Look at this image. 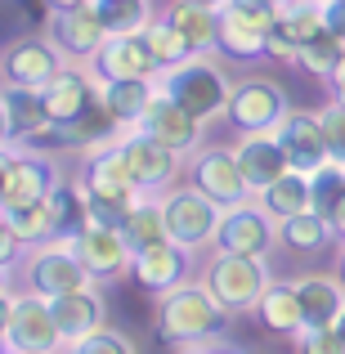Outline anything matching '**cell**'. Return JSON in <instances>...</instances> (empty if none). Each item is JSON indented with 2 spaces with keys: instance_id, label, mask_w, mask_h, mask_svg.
<instances>
[{
  "instance_id": "14",
  "label": "cell",
  "mask_w": 345,
  "mask_h": 354,
  "mask_svg": "<svg viewBox=\"0 0 345 354\" xmlns=\"http://www.w3.org/2000/svg\"><path fill=\"white\" fill-rule=\"evenodd\" d=\"M45 36L59 45V54L68 63L90 68L113 32H108V23L95 14V5H81V9H50V14H45Z\"/></svg>"
},
{
  "instance_id": "7",
  "label": "cell",
  "mask_w": 345,
  "mask_h": 354,
  "mask_svg": "<svg viewBox=\"0 0 345 354\" xmlns=\"http://www.w3.org/2000/svg\"><path fill=\"white\" fill-rule=\"evenodd\" d=\"M63 184V166L41 148H5V175H0V207H32L45 202Z\"/></svg>"
},
{
  "instance_id": "19",
  "label": "cell",
  "mask_w": 345,
  "mask_h": 354,
  "mask_svg": "<svg viewBox=\"0 0 345 354\" xmlns=\"http://www.w3.org/2000/svg\"><path fill=\"white\" fill-rule=\"evenodd\" d=\"M274 135H278V144H283V153H287V162H292V171L314 175V171H323V166L332 162L328 139H323V121H319V113L292 108Z\"/></svg>"
},
{
  "instance_id": "36",
  "label": "cell",
  "mask_w": 345,
  "mask_h": 354,
  "mask_svg": "<svg viewBox=\"0 0 345 354\" xmlns=\"http://www.w3.org/2000/svg\"><path fill=\"white\" fill-rule=\"evenodd\" d=\"M220 14H229L233 23L251 27V32H260V36H269L274 23H278V5H269V0H225Z\"/></svg>"
},
{
  "instance_id": "44",
  "label": "cell",
  "mask_w": 345,
  "mask_h": 354,
  "mask_svg": "<svg viewBox=\"0 0 345 354\" xmlns=\"http://www.w3.org/2000/svg\"><path fill=\"white\" fill-rule=\"evenodd\" d=\"M337 278H341V287H345V242H341V251H337Z\"/></svg>"
},
{
  "instance_id": "29",
  "label": "cell",
  "mask_w": 345,
  "mask_h": 354,
  "mask_svg": "<svg viewBox=\"0 0 345 354\" xmlns=\"http://www.w3.org/2000/svg\"><path fill=\"white\" fill-rule=\"evenodd\" d=\"M162 14L171 18L184 36H189V45L198 54H216V45H220V9L193 5V0H171Z\"/></svg>"
},
{
  "instance_id": "47",
  "label": "cell",
  "mask_w": 345,
  "mask_h": 354,
  "mask_svg": "<svg viewBox=\"0 0 345 354\" xmlns=\"http://www.w3.org/2000/svg\"><path fill=\"white\" fill-rule=\"evenodd\" d=\"M269 5H278V9H283V5H296V0H269Z\"/></svg>"
},
{
  "instance_id": "6",
  "label": "cell",
  "mask_w": 345,
  "mask_h": 354,
  "mask_svg": "<svg viewBox=\"0 0 345 354\" xmlns=\"http://www.w3.org/2000/svg\"><path fill=\"white\" fill-rule=\"evenodd\" d=\"M274 283L269 256H233V251H211L207 265V287L229 305L233 314H251L265 287Z\"/></svg>"
},
{
  "instance_id": "16",
  "label": "cell",
  "mask_w": 345,
  "mask_h": 354,
  "mask_svg": "<svg viewBox=\"0 0 345 354\" xmlns=\"http://www.w3.org/2000/svg\"><path fill=\"white\" fill-rule=\"evenodd\" d=\"M90 72H95L99 81H148V77H162V63L148 50L144 32H117V36H108V45L95 54Z\"/></svg>"
},
{
  "instance_id": "13",
  "label": "cell",
  "mask_w": 345,
  "mask_h": 354,
  "mask_svg": "<svg viewBox=\"0 0 345 354\" xmlns=\"http://www.w3.org/2000/svg\"><path fill=\"white\" fill-rule=\"evenodd\" d=\"M68 68V59L59 54V45L50 36H36V32H23L5 45L0 54V72H5V86H27V90H45L59 72Z\"/></svg>"
},
{
  "instance_id": "31",
  "label": "cell",
  "mask_w": 345,
  "mask_h": 354,
  "mask_svg": "<svg viewBox=\"0 0 345 354\" xmlns=\"http://www.w3.org/2000/svg\"><path fill=\"white\" fill-rule=\"evenodd\" d=\"M144 41H148V50L157 54V63H162V72H171V68H180V63H189L193 54V45H189V36L180 32V27L171 23L166 14H157L153 23L144 27Z\"/></svg>"
},
{
  "instance_id": "22",
  "label": "cell",
  "mask_w": 345,
  "mask_h": 354,
  "mask_svg": "<svg viewBox=\"0 0 345 354\" xmlns=\"http://www.w3.org/2000/svg\"><path fill=\"white\" fill-rule=\"evenodd\" d=\"M50 305H54V319H59V332L68 337V346H77L81 337L108 328V301H104V292H99V283L63 292V296H54Z\"/></svg>"
},
{
  "instance_id": "3",
  "label": "cell",
  "mask_w": 345,
  "mask_h": 354,
  "mask_svg": "<svg viewBox=\"0 0 345 354\" xmlns=\"http://www.w3.org/2000/svg\"><path fill=\"white\" fill-rule=\"evenodd\" d=\"M5 350L14 354H63L68 337L59 332L50 296L23 287L18 292L14 278H5Z\"/></svg>"
},
{
  "instance_id": "1",
  "label": "cell",
  "mask_w": 345,
  "mask_h": 354,
  "mask_svg": "<svg viewBox=\"0 0 345 354\" xmlns=\"http://www.w3.org/2000/svg\"><path fill=\"white\" fill-rule=\"evenodd\" d=\"M229 314L233 310L207 287V278H202V283L189 278V283H180V287H171V292L157 296L153 328H157V337H162V346L184 354L193 346H207V341L225 337Z\"/></svg>"
},
{
  "instance_id": "17",
  "label": "cell",
  "mask_w": 345,
  "mask_h": 354,
  "mask_svg": "<svg viewBox=\"0 0 345 354\" xmlns=\"http://www.w3.org/2000/svg\"><path fill=\"white\" fill-rule=\"evenodd\" d=\"M41 95H45V108H50L54 126H77V121H86L99 108V77L90 68L68 63Z\"/></svg>"
},
{
  "instance_id": "21",
  "label": "cell",
  "mask_w": 345,
  "mask_h": 354,
  "mask_svg": "<svg viewBox=\"0 0 345 354\" xmlns=\"http://www.w3.org/2000/svg\"><path fill=\"white\" fill-rule=\"evenodd\" d=\"M139 130H148V135L162 139L166 148H175L180 157H189V153H198V148H202V130H207V126H202L193 113H184V108L166 95V90H157V99L148 104Z\"/></svg>"
},
{
  "instance_id": "27",
  "label": "cell",
  "mask_w": 345,
  "mask_h": 354,
  "mask_svg": "<svg viewBox=\"0 0 345 354\" xmlns=\"http://www.w3.org/2000/svg\"><path fill=\"white\" fill-rule=\"evenodd\" d=\"M157 90H162V77H148V81H99V104H104L108 117L126 130V126H139V121H144L148 104L157 99Z\"/></svg>"
},
{
  "instance_id": "20",
  "label": "cell",
  "mask_w": 345,
  "mask_h": 354,
  "mask_svg": "<svg viewBox=\"0 0 345 354\" xmlns=\"http://www.w3.org/2000/svg\"><path fill=\"white\" fill-rule=\"evenodd\" d=\"M0 113H5V148H32L54 126L50 108H45V95L27 90V86H5Z\"/></svg>"
},
{
  "instance_id": "32",
  "label": "cell",
  "mask_w": 345,
  "mask_h": 354,
  "mask_svg": "<svg viewBox=\"0 0 345 354\" xmlns=\"http://www.w3.org/2000/svg\"><path fill=\"white\" fill-rule=\"evenodd\" d=\"M216 54L229 59V63H260V59H269V36H260V32H251V27L233 23L229 14H220V45H216Z\"/></svg>"
},
{
  "instance_id": "46",
  "label": "cell",
  "mask_w": 345,
  "mask_h": 354,
  "mask_svg": "<svg viewBox=\"0 0 345 354\" xmlns=\"http://www.w3.org/2000/svg\"><path fill=\"white\" fill-rule=\"evenodd\" d=\"M337 332H341V341H345V310H341V319H337Z\"/></svg>"
},
{
  "instance_id": "40",
  "label": "cell",
  "mask_w": 345,
  "mask_h": 354,
  "mask_svg": "<svg viewBox=\"0 0 345 354\" xmlns=\"http://www.w3.org/2000/svg\"><path fill=\"white\" fill-rule=\"evenodd\" d=\"M323 27L345 45V0H323Z\"/></svg>"
},
{
  "instance_id": "9",
  "label": "cell",
  "mask_w": 345,
  "mask_h": 354,
  "mask_svg": "<svg viewBox=\"0 0 345 354\" xmlns=\"http://www.w3.org/2000/svg\"><path fill=\"white\" fill-rule=\"evenodd\" d=\"M72 180L81 184V193L104 198V202H121V207H130V202L144 193L135 184V175H130L126 157H121L117 135L104 139V144H95V148H86V153H77V175H72Z\"/></svg>"
},
{
  "instance_id": "2",
  "label": "cell",
  "mask_w": 345,
  "mask_h": 354,
  "mask_svg": "<svg viewBox=\"0 0 345 354\" xmlns=\"http://www.w3.org/2000/svg\"><path fill=\"white\" fill-rule=\"evenodd\" d=\"M162 90L184 108V113H193L202 126H211V121H220L229 113L233 77L225 72V63H220L216 54H193L189 63L162 72Z\"/></svg>"
},
{
  "instance_id": "43",
  "label": "cell",
  "mask_w": 345,
  "mask_h": 354,
  "mask_svg": "<svg viewBox=\"0 0 345 354\" xmlns=\"http://www.w3.org/2000/svg\"><path fill=\"white\" fill-rule=\"evenodd\" d=\"M90 5V0H45V9H81Z\"/></svg>"
},
{
  "instance_id": "48",
  "label": "cell",
  "mask_w": 345,
  "mask_h": 354,
  "mask_svg": "<svg viewBox=\"0 0 345 354\" xmlns=\"http://www.w3.org/2000/svg\"><path fill=\"white\" fill-rule=\"evenodd\" d=\"M341 242H345V225H341Z\"/></svg>"
},
{
  "instance_id": "18",
  "label": "cell",
  "mask_w": 345,
  "mask_h": 354,
  "mask_svg": "<svg viewBox=\"0 0 345 354\" xmlns=\"http://www.w3.org/2000/svg\"><path fill=\"white\" fill-rule=\"evenodd\" d=\"M193 256H198V251L180 247L175 238L153 242V247L135 251V274H130V278H135V283L144 287L148 296H162V292H171V287L189 283V274H193Z\"/></svg>"
},
{
  "instance_id": "8",
  "label": "cell",
  "mask_w": 345,
  "mask_h": 354,
  "mask_svg": "<svg viewBox=\"0 0 345 354\" xmlns=\"http://www.w3.org/2000/svg\"><path fill=\"white\" fill-rule=\"evenodd\" d=\"M117 148H121L130 175H135V184L144 193H166V189H175V184H180L184 157L175 153V148H166L162 139H153L148 130H139V126L117 130Z\"/></svg>"
},
{
  "instance_id": "26",
  "label": "cell",
  "mask_w": 345,
  "mask_h": 354,
  "mask_svg": "<svg viewBox=\"0 0 345 354\" xmlns=\"http://www.w3.org/2000/svg\"><path fill=\"white\" fill-rule=\"evenodd\" d=\"M296 292H301V310H305V332L337 328V319L345 310V287L337 274H301Z\"/></svg>"
},
{
  "instance_id": "12",
  "label": "cell",
  "mask_w": 345,
  "mask_h": 354,
  "mask_svg": "<svg viewBox=\"0 0 345 354\" xmlns=\"http://www.w3.org/2000/svg\"><path fill=\"white\" fill-rule=\"evenodd\" d=\"M166 202V229L180 247L189 251H211L216 247V229H220V216L225 211L216 207L211 198H202L193 184H175V189L162 193Z\"/></svg>"
},
{
  "instance_id": "30",
  "label": "cell",
  "mask_w": 345,
  "mask_h": 354,
  "mask_svg": "<svg viewBox=\"0 0 345 354\" xmlns=\"http://www.w3.org/2000/svg\"><path fill=\"white\" fill-rule=\"evenodd\" d=\"M121 234L135 251L153 247V242H166L171 238V229H166V202L162 193H139L135 207L126 211V225H121Z\"/></svg>"
},
{
  "instance_id": "28",
  "label": "cell",
  "mask_w": 345,
  "mask_h": 354,
  "mask_svg": "<svg viewBox=\"0 0 345 354\" xmlns=\"http://www.w3.org/2000/svg\"><path fill=\"white\" fill-rule=\"evenodd\" d=\"M256 202L283 225V220H292V216H301V211L314 207V180L305 171H287L283 180H274L265 193H256Z\"/></svg>"
},
{
  "instance_id": "15",
  "label": "cell",
  "mask_w": 345,
  "mask_h": 354,
  "mask_svg": "<svg viewBox=\"0 0 345 354\" xmlns=\"http://www.w3.org/2000/svg\"><path fill=\"white\" fill-rule=\"evenodd\" d=\"M211 251H233V256H274L278 251V220L260 207L256 198L242 202V207H229L220 216L216 229V247Z\"/></svg>"
},
{
  "instance_id": "24",
  "label": "cell",
  "mask_w": 345,
  "mask_h": 354,
  "mask_svg": "<svg viewBox=\"0 0 345 354\" xmlns=\"http://www.w3.org/2000/svg\"><path fill=\"white\" fill-rule=\"evenodd\" d=\"M256 323L269 337H287L296 341L305 332V310H301V292H296V278H274L265 287V296L256 301Z\"/></svg>"
},
{
  "instance_id": "38",
  "label": "cell",
  "mask_w": 345,
  "mask_h": 354,
  "mask_svg": "<svg viewBox=\"0 0 345 354\" xmlns=\"http://www.w3.org/2000/svg\"><path fill=\"white\" fill-rule=\"evenodd\" d=\"M319 121H323V139H328L332 162H345V104L328 99V104L319 108Z\"/></svg>"
},
{
  "instance_id": "42",
  "label": "cell",
  "mask_w": 345,
  "mask_h": 354,
  "mask_svg": "<svg viewBox=\"0 0 345 354\" xmlns=\"http://www.w3.org/2000/svg\"><path fill=\"white\" fill-rule=\"evenodd\" d=\"M184 354H242V350L225 346V341H207V346H193V350H184Z\"/></svg>"
},
{
  "instance_id": "11",
  "label": "cell",
  "mask_w": 345,
  "mask_h": 354,
  "mask_svg": "<svg viewBox=\"0 0 345 354\" xmlns=\"http://www.w3.org/2000/svg\"><path fill=\"white\" fill-rule=\"evenodd\" d=\"M95 283V278L86 274V265H81V256L72 251L68 238L59 242H41V247H27L23 256V287H32V292L41 296H63V292H77V287Z\"/></svg>"
},
{
  "instance_id": "49",
  "label": "cell",
  "mask_w": 345,
  "mask_h": 354,
  "mask_svg": "<svg viewBox=\"0 0 345 354\" xmlns=\"http://www.w3.org/2000/svg\"><path fill=\"white\" fill-rule=\"evenodd\" d=\"M5 354H14V350H5Z\"/></svg>"
},
{
  "instance_id": "5",
  "label": "cell",
  "mask_w": 345,
  "mask_h": 354,
  "mask_svg": "<svg viewBox=\"0 0 345 354\" xmlns=\"http://www.w3.org/2000/svg\"><path fill=\"white\" fill-rule=\"evenodd\" d=\"M287 113H292V104H287L283 81L260 77V72H242V77L233 81L225 121L238 130V135H265V130L283 126Z\"/></svg>"
},
{
  "instance_id": "34",
  "label": "cell",
  "mask_w": 345,
  "mask_h": 354,
  "mask_svg": "<svg viewBox=\"0 0 345 354\" xmlns=\"http://www.w3.org/2000/svg\"><path fill=\"white\" fill-rule=\"evenodd\" d=\"M95 5V14L108 23V32H144L148 23L157 18L153 0H90Z\"/></svg>"
},
{
  "instance_id": "25",
  "label": "cell",
  "mask_w": 345,
  "mask_h": 354,
  "mask_svg": "<svg viewBox=\"0 0 345 354\" xmlns=\"http://www.w3.org/2000/svg\"><path fill=\"white\" fill-rule=\"evenodd\" d=\"M332 242H341L337 229H332V220L323 216V211H314V207L278 225V251L292 256V260H314V256H323Z\"/></svg>"
},
{
  "instance_id": "39",
  "label": "cell",
  "mask_w": 345,
  "mask_h": 354,
  "mask_svg": "<svg viewBox=\"0 0 345 354\" xmlns=\"http://www.w3.org/2000/svg\"><path fill=\"white\" fill-rule=\"evenodd\" d=\"M296 354H345V341H341L337 328L301 332V337H296Z\"/></svg>"
},
{
  "instance_id": "4",
  "label": "cell",
  "mask_w": 345,
  "mask_h": 354,
  "mask_svg": "<svg viewBox=\"0 0 345 354\" xmlns=\"http://www.w3.org/2000/svg\"><path fill=\"white\" fill-rule=\"evenodd\" d=\"M184 184H193V189H198L202 198H211L220 211L242 207V202L256 198L247 175H242V166H238V153L225 148V144H202L198 153H189V162H184Z\"/></svg>"
},
{
  "instance_id": "23",
  "label": "cell",
  "mask_w": 345,
  "mask_h": 354,
  "mask_svg": "<svg viewBox=\"0 0 345 354\" xmlns=\"http://www.w3.org/2000/svg\"><path fill=\"white\" fill-rule=\"evenodd\" d=\"M233 153H238V166H242V175H247L251 193H265L274 180H283V175L292 171V162H287V153H283L274 130H265V135H238Z\"/></svg>"
},
{
  "instance_id": "35",
  "label": "cell",
  "mask_w": 345,
  "mask_h": 354,
  "mask_svg": "<svg viewBox=\"0 0 345 354\" xmlns=\"http://www.w3.org/2000/svg\"><path fill=\"white\" fill-rule=\"evenodd\" d=\"M341 59H345V45L332 32L314 36V41H305L301 50H296V68H301L305 77H314V81H328L332 72H337Z\"/></svg>"
},
{
  "instance_id": "37",
  "label": "cell",
  "mask_w": 345,
  "mask_h": 354,
  "mask_svg": "<svg viewBox=\"0 0 345 354\" xmlns=\"http://www.w3.org/2000/svg\"><path fill=\"white\" fill-rule=\"evenodd\" d=\"M68 354H139V350H135V341H130L126 332L99 328V332H90V337H81L77 346H68Z\"/></svg>"
},
{
  "instance_id": "33",
  "label": "cell",
  "mask_w": 345,
  "mask_h": 354,
  "mask_svg": "<svg viewBox=\"0 0 345 354\" xmlns=\"http://www.w3.org/2000/svg\"><path fill=\"white\" fill-rule=\"evenodd\" d=\"M310 180H314V211H323V216L332 220V229H337V238H341V225H345V162H328L323 171H314Z\"/></svg>"
},
{
  "instance_id": "45",
  "label": "cell",
  "mask_w": 345,
  "mask_h": 354,
  "mask_svg": "<svg viewBox=\"0 0 345 354\" xmlns=\"http://www.w3.org/2000/svg\"><path fill=\"white\" fill-rule=\"evenodd\" d=\"M193 5H207V9H220L225 0H193Z\"/></svg>"
},
{
  "instance_id": "41",
  "label": "cell",
  "mask_w": 345,
  "mask_h": 354,
  "mask_svg": "<svg viewBox=\"0 0 345 354\" xmlns=\"http://www.w3.org/2000/svg\"><path fill=\"white\" fill-rule=\"evenodd\" d=\"M323 86H328V99H337V104H345V59L337 63V72H332V77L323 81Z\"/></svg>"
},
{
  "instance_id": "10",
  "label": "cell",
  "mask_w": 345,
  "mask_h": 354,
  "mask_svg": "<svg viewBox=\"0 0 345 354\" xmlns=\"http://www.w3.org/2000/svg\"><path fill=\"white\" fill-rule=\"evenodd\" d=\"M68 242L99 287H113V283L135 274V247L113 225H81L77 234H68Z\"/></svg>"
}]
</instances>
